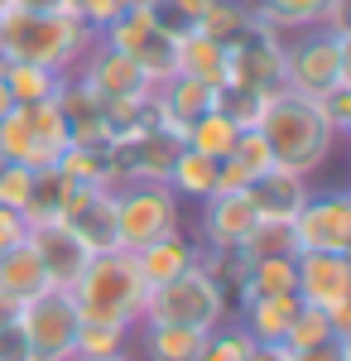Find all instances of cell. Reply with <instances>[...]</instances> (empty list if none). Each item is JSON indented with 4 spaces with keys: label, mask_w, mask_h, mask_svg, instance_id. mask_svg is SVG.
I'll return each mask as SVG.
<instances>
[{
    "label": "cell",
    "mask_w": 351,
    "mask_h": 361,
    "mask_svg": "<svg viewBox=\"0 0 351 361\" xmlns=\"http://www.w3.org/2000/svg\"><path fill=\"white\" fill-rule=\"evenodd\" d=\"M97 34L78 15H54V10H5L0 15V49L10 63H34L58 78L78 73Z\"/></svg>",
    "instance_id": "cell-1"
},
{
    "label": "cell",
    "mask_w": 351,
    "mask_h": 361,
    "mask_svg": "<svg viewBox=\"0 0 351 361\" xmlns=\"http://www.w3.org/2000/svg\"><path fill=\"white\" fill-rule=\"evenodd\" d=\"M255 130L265 135L274 164L294 169V173H308V178L337 149V135H332V126L323 121V111L313 102L294 97V92H274L270 102H265V111H260V126Z\"/></svg>",
    "instance_id": "cell-2"
},
{
    "label": "cell",
    "mask_w": 351,
    "mask_h": 361,
    "mask_svg": "<svg viewBox=\"0 0 351 361\" xmlns=\"http://www.w3.org/2000/svg\"><path fill=\"white\" fill-rule=\"evenodd\" d=\"M68 294H73L82 318H106V323H121V328H135L144 318V304H149V284H144L130 250L92 255Z\"/></svg>",
    "instance_id": "cell-3"
},
{
    "label": "cell",
    "mask_w": 351,
    "mask_h": 361,
    "mask_svg": "<svg viewBox=\"0 0 351 361\" xmlns=\"http://www.w3.org/2000/svg\"><path fill=\"white\" fill-rule=\"evenodd\" d=\"M351 82V29H298L284 39V92L318 102L327 87Z\"/></svg>",
    "instance_id": "cell-4"
},
{
    "label": "cell",
    "mask_w": 351,
    "mask_h": 361,
    "mask_svg": "<svg viewBox=\"0 0 351 361\" xmlns=\"http://www.w3.org/2000/svg\"><path fill=\"white\" fill-rule=\"evenodd\" d=\"M231 318V294L216 284L202 265L183 270L168 284L149 289V304L140 323H168V328H197V333H212Z\"/></svg>",
    "instance_id": "cell-5"
},
{
    "label": "cell",
    "mask_w": 351,
    "mask_h": 361,
    "mask_svg": "<svg viewBox=\"0 0 351 361\" xmlns=\"http://www.w3.org/2000/svg\"><path fill=\"white\" fill-rule=\"evenodd\" d=\"M97 39L111 44L116 54L135 58L140 68H144V78H149L154 87L173 78V49H178V34L159 25L154 5H125V10H121Z\"/></svg>",
    "instance_id": "cell-6"
},
{
    "label": "cell",
    "mask_w": 351,
    "mask_h": 361,
    "mask_svg": "<svg viewBox=\"0 0 351 361\" xmlns=\"http://www.w3.org/2000/svg\"><path fill=\"white\" fill-rule=\"evenodd\" d=\"M183 226V202L168 183H116V236L121 250H140Z\"/></svg>",
    "instance_id": "cell-7"
},
{
    "label": "cell",
    "mask_w": 351,
    "mask_h": 361,
    "mask_svg": "<svg viewBox=\"0 0 351 361\" xmlns=\"http://www.w3.org/2000/svg\"><path fill=\"white\" fill-rule=\"evenodd\" d=\"M15 323L29 342L34 361H73V337H78V304L68 289H44L15 308Z\"/></svg>",
    "instance_id": "cell-8"
},
{
    "label": "cell",
    "mask_w": 351,
    "mask_h": 361,
    "mask_svg": "<svg viewBox=\"0 0 351 361\" xmlns=\"http://www.w3.org/2000/svg\"><path fill=\"white\" fill-rule=\"evenodd\" d=\"M289 226H294L298 250L351 255V193L347 188H313Z\"/></svg>",
    "instance_id": "cell-9"
},
{
    "label": "cell",
    "mask_w": 351,
    "mask_h": 361,
    "mask_svg": "<svg viewBox=\"0 0 351 361\" xmlns=\"http://www.w3.org/2000/svg\"><path fill=\"white\" fill-rule=\"evenodd\" d=\"M284 39H289V34H279V29L255 20L250 34L226 49V82L255 87V92H265V97L284 92Z\"/></svg>",
    "instance_id": "cell-10"
},
{
    "label": "cell",
    "mask_w": 351,
    "mask_h": 361,
    "mask_svg": "<svg viewBox=\"0 0 351 361\" xmlns=\"http://www.w3.org/2000/svg\"><path fill=\"white\" fill-rule=\"evenodd\" d=\"M294 294H298V304H308V308L347 313L351 308V255L298 250L294 255Z\"/></svg>",
    "instance_id": "cell-11"
},
{
    "label": "cell",
    "mask_w": 351,
    "mask_h": 361,
    "mask_svg": "<svg viewBox=\"0 0 351 361\" xmlns=\"http://www.w3.org/2000/svg\"><path fill=\"white\" fill-rule=\"evenodd\" d=\"M78 78L101 102H149L154 97V82L144 78V68H140L135 58H125V54H116L111 44H92L87 49V58L78 63Z\"/></svg>",
    "instance_id": "cell-12"
},
{
    "label": "cell",
    "mask_w": 351,
    "mask_h": 361,
    "mask_svg": "<svg viewBox=\"0 0 351 361\" xmlns=\"http://www.w3.org/2000/svg\"><path fill=\"white\" fill-rule=\"evenodd\" d=\"M178 149L183 145L173 135H164V130H135V135L106 145L116 183H164L173 159H178Z\"/></svg>",
    "instance_id": "cell-13"
},
{
    "label": "cell",
    "mask_w": 351,
    "mask_h": 361,
    "mask_svg": "<svg viewBox=\"0 0 351 361\" xmlns=\"http://www.w3.org/2000/svg\"><path fill=\"white\" fill-rule=\"evenodd\" d=\"M58 222L78 236L92 255L101 250H121V236H116V188H78L63 202V217Z\"/></svg>",
    "instance_id": "cell-14"
},
{
    "label": "cell",
    "mask_w": 351,
    "mask_h": 361,
    "mask_svg": "<svg viewBox=\"0 0 351 361\" xmlns=\"http://www.w3.org/2000/svg\"><path fill=\"white\" fill-rule=\"evenodd\" d=\"M25 241L34 246V255H39L49 289H73L78 275L87 270V260H92V250L82 246V241L58 222V217H54V222H29Z\"/></svg>",
    "instance_id": "cell-15"
},
{
    "label": "cell",
    "mask_w": 351,
    "mask_h": 361,
    "mask_svg": "<svg viewBox=\"0 0 351 361\" xmlns=\"http://www.w3.org/2000/svg\"><path fill=\"white\" fill-rule=\"evenodd\" d=\"M260 222L250 193H212L207 202H197V246H241L250 236V226Z\"/></svg>",
    "instance_id": "cell-16"
},
{
    "label": "cell",
    "mask_w": 351,
    "mask_h": 361,
    "mask_svg": "<svg viewBox=\"0 0 351 361\" xmlns=\"http://www.w3.org/2000/svg\"><path fill=\"white\" fill-rule=\"evenodd\" d=\"M212 102H216L212 87L192 82V78H168V82L154 87V97H149V116H154V126H159L164 135H173L178 145H183L188 126L202 111H212Z\"/></svg>",
    "instance_id": "cell-17"
},
{
    "label": "cell",
    "mask_w": 351,
    "mask_h": 361,
    "mask_svg": "<svg viewBox=\"0 0 351 361\" xmlns=\"http://www.w3.org/2000/svg\"><path fill=\"white\" fill-rule=\"evenodd\" d=\"M250 15L260 25L279 29V34H298V29H347V0H245Z\"/></svg>",
    "instance_id": "cell-18"
},
{
    "label": "cell",
    "mask_w": 351,
    "mask_h": 361,
    "mask_svg": "<svg viewBox=\"0 0 351 361\" xmlns=\"http://www.w3.org/2000/svg\"><path fill=\"white\" fill-rule=\"evenodd\" d=\"M245 193H250V202H255L260 222H294V212L308 202V193H313V178L274 164L270 173H260Z\"/></svg>",
    "instance_id": "cell-19"
},
{
    "label": "cell",
    "mask_w": 351,
    "mask_h": 361,
    "mask_svg": "<svg viewBox=\"0 0 351 361\" xmlns=\"http://www.w3.org/2000/svg\"><path fill=\"white\" fill-rule=\"evenodd\" d=\"M197 241H192L188 231L178 226V231H168V236H159V241H149V246L130 250L140 265V275H144V284L154 289V284H168V279H178L183 270H192L197 265Z\"/></svg>",
    "instance_id": "cell-20"
},
{
    "label": "cell",
    "mask_w": 351,
    "mask_h": 361,
    "mask_svg": "<svg viewBox=\"0 0 351 361\" xmlns=\"http://www.w3.org/2000/svg\"><path fill=\"white\" fill-rule=\"evenodd\" d=\"M173 78H192V82L202 87H226V49L212 44L207 34H178V49H173Z\"/></svg>",
    "instance_id": "cell-21"
},
{
    "label": "cell",
    "mask_w": 351,
    "mask_h": 361,
    "mask_svg": "<svg viewBox=\"0 0 351 361\" xmlns=\"http://www.w3.org/2000/svg\"><path fill=\"white\" fill-rule=\"evenodd\" d=\"M298 313V294H255V299H241V323L250 342H284L289 323Z\"/></svg>",
    "instance_id": "cell-22"
},
{
    "label": "cell",
    "mask_w": 351,
    "mask_h": 361,
    "mask_svg": "<svg viewBox=\"0 0 351 361\" xmlns=\"http://www.w3.org/2000/svg\"><path fill=\"white\" fill-rule=\"evenodd\" d=\"M49 279H44V265L29 241H15L10 250H0V294H10L15 304H25L34 294H44Z\"/></svg>",
    "instance_id": "cell-23"
},
{
    "label": "cell",
    "mask_w": 351,
    "mask_h": 361,
    "mask_svg": "<svg viewBox=\"0 0 351 361\" xmlns=\"http://www.w3.org/2000/svg\"><path fill=\"white\" fill-rule=\"evenodd\" d=\"M140 328V357L144 361H197L202 337L197 328H168V323H135Z\"/></svg>",
    "instance_id": "cell-24"
},
{
    "label": "cell",
    "mask_w": 351,
    "mask_h": 361,
    "mask_svg": "<svg viewBox=\"0 0 351 361\" xmlns=\"http://www.w3.org/2000/svg\"><path fill=\"white\" fill-rule=\"evenodd\" d=\"M164 183H168V193L178 202H207L216 193V159H207V154H197V149L183 145Z\"/></svg>",
    "instance_id": "cell-25"
},
{
    "label": "cell",
    "mask_w": 351,
    "mask_h": 361,
    "mask_svg": "<svg viewBox=\"0 0 351 361\" xmlns=\"http://www.w3.org/2000/svg\"><path fill=\"white\" fill-rule=\"evenodd\" d=\"M250 25H255V15H250V5H245V0H207L192 29H197V34H207L212 44H221V49H231L236 39L250 34Z\"/></svg>",
    "instance_id": "cell-26"
},
{
    "label": "cell",
    "mask_w": 351,
    "mask_h": 361,
    "mask_svg": "<svg viewBox=\"0 0 351 361\" xmlns=\"http://www.w3.org/2000/svg\"><path fill=\"white\" fill-rule=\"evenodd\" d=\"M135 328H121L106 318H82L78 313V337H73V361H97V357H116L130 347Z\"/></svg>",
    "instance_id": "cell-27"
},
{
    "label": "cell",
    "mask_w": 351,
    "mask_h": 361,
    "mask_svg": "<svg viewBox=\"0 0 351 361\" xmlns=\"http://www.w3.org/2000/svg\"><path fill=\"white\" fill-rule=\"evenodd\" d=\"M0 82H5V92H10L15 106H39V102H54L58 97L63 78L49 73V68H34V63H5Z\"/></svg>",
    "instance_id": "cell-28"
},
{
    "label": "cell",
    "mask_w": 351,
    "mask_h": 361,
    "mask_svg": "<svg viewBox=\"0 0 351 361\" xmlns=\"http://www.w3.org/2000/svg\"><path fill=\"white\" fill-rule=\"evenodd\" d=\"M236 140H241V130H236V126H231V121H226V116H221V111L212 106V111H202V116H197V121L188 126V135H183V145L221 164V159H226V154L236 149Z\"/></svg>",
    "instance_id": "cell-29"
},
{
    "label": "cell",
    "mask_w": 351,
    "mask_h": 361,
    "mask_svg": "<svg viewBox=\"0 0 351 361\" xmlns=\"http://www.w3.org/2000/svg\"><path fill=\"white\" fill-rule=\"evenodd\" d=\"M58 169L78 183V188H116V169H111L106 149H92V145H68Z\"/></svg>",
    "instance_id": "cell-30"
},
{
    "label": "cell",
    "mask_w": 351,
    "mask_h": 361,
    "mask_svg": "<svg viewBox=\"0 0 351 361\" xmlns=\"http://www.w3.org/2000/svg\"><path fill=\"white\" fill-rule=\"evenodd\" d=\"M73 193V178L63 169H34V193H29V207H25V222H54L63 217V202Z\"/></svg>",
    "instance_id": "cell-31"
},
{
    "label": "cell",
    "mask_w": 351,
    "mask_h": 361,
    "mask_svg": "<svg viewBox=\"0 0 351 361\" xmlns=\"http://www.w3.org/2000/svg\"><path fill=\"white\" fill-rule=\"evenodd\" d=\"M197 265L226 289V294H245V279H250V255L241 246H202L197 250Z\"/></svg>",
    "instance_id": "cell-32"
},
{
    "label": "cell",
    "mask_w": 351,
    "mask_h": 361,
    "mask_svg": "<svg viewBox=\"0 0 351 361\" xmlns=\"http://www.w3.org/2000/svg\"><path fill=\"white\" fill-rule=\"evenodd\" d=\"M265 92H255V87H236V82H226V87H216V111L226 116L236 130H255L260 126V111H265Z\"/></svg>",
    "instance_id": "cell-33"
},
{
    "label": "cell",
    "mask_w": 351,
    "mask_h": 361,
    "mask_svg": "<svg viewBox=\"0 0 351 361\" xmlns=\"http://www.w3.org/2000/svg\"><path fill=\"white\" fill-rule=\"evenodd\" d=\"M255 294H294V255H260L250 260V279H245L241 299Z\"/></svg>",
    "instance_id": "cell-34"
},
{
    "label": "cell",
    "mask_w": 351,
    "mask_h": 361,
    "mask_svg": "<svg viewBox=\"0 0 351 361\" xmlns=\"http://www.w3.org/2000/svg\"><path fill=\"white\" fill-rule=\"evenodd\" d=\"M327 337H342V333H337V323L327 318L323 308L298 304L294 323H289V333H284V347H289V352H303V347H318V342H327Z\"/></svg>",
    "instance_id": "cell-35"
},
{
    "label": "cell",
    "mask_w": 351,
    "mask_h": 361,
    "mask_svg": "<svg viewBox=\"0 0 351 361\" xmlns=\"http://www.w3.org/2000/svg\"><path fill=\"white\" fill-rule=\"evenodd\" d=\"M241 250L250 255V260H260V255H298L294 226L289 222H255L250 236L241 241Z\"/></svg>",
    "instance_id": "cell-36"
},
{
    "label": "cell",
    "mask_w": 351,
    "mask_h": 361,
    "mask_svg": "<svg viewBox=\"0 0 351 361\" xmlns=\"http://www.w3.org/2000/svg\"><path fill=\"white\" fill-rule=\"evenodd\" d=\"M245 352H250V337H245L241 323H221V328H212V333L202 337V352H197V361H245Z\"/></svg>",
    "instance_id": "cell-37"
},
{
    "label": "cell",
    "mask_w": 351,
    "mask_h": 361,
    "mask_svg": "<svg viewBox=\"0 0 351 361\" xmlns=\"http://www.w3.org/2000/svg\"><path fill=\"white\" fill-rule=\"evenodd\" d=\"M226 159H231V164L241 169V173L250 178V183H255L260 173H270V169H274V154H270V145H265V135H260V130H241L236 149H231Z\"/></svg>",
    "instance_id": "cell-38"
},
{
    "label": "cell",
    "mask_w": 351,
    "mask_h": 361,
    "mask_svg": "<svg viewBox=\"0 0 351 361\" xmlns=\"http://www.w3.org/2000/svg\"><path fill=\"white\" fill-rule=\"evenodd\" d=\"M29 193H34V169L29 164H0V207L25 212Z\"/></svg>",
    "instance_id": "cell-39"
},
{
    "label": "cell",
    "mask_w": 351,
    "mask_h": 361,
    "mask_svg": "<svg viewBox=\"0 0 351 361\" xmlns=\"http://www.w3.org/2000/svg\"><path fill=\"white\" fill-rule=\"evenodd\" d=\"M318 111H323V121L332 126V135L342 140L351 130V82H342V87H327L323 97L313 102Z\"/></svg>",
    "instance_id": "cell-40"
},
{
    "label": "cell",
    "mask_w": 351,
    "mask_h": 361,
    "mask_svg": "<svg viewBox=\"0 0 351 361\" xmlns=\"http://www.w3.org/2000/svg\"><path fill=\"white\" fill-rule=\"evenodd\" d=\"M73 5H78V20L92 29V34H101V29L125 10V0H73Z\"/></svg>",
    "instance_id": "cell-41"
},
{
    "label": "cell",
    "mask_w": 351,
    "mask_h": 361,
    "mask_svg": "<svg viewBox=\"0 0 351 361\" xmlns=\"http://www.w3.org/2000/svg\"><path fill=\"white\" fill-rule=\"evenodd\" d=\"M289 361H351V337H327L318 347L289 352Z\"/></svg>",
    "instance_id": "cell-42"
},
{
    "label": "cell",
    "mask_w": 351,
    "mask_h": 361,
    "mask_svg": "<svg viewBox=\"0 0 351 361\" xmlns=\"http://www.w3.org/2000/svg\"><path fill=\"white\" fill-rule=\"evenodd\" d=\"M0 361H34L29 342L20 333V323H0Z\"/></svg>",
    "instance_id": "cell-43"
},
{
    "label": "cell",
    "mask_w": 351,
    "mask_h": 361,
    "mask_svg": "<svg viewBox=\"0 0 351 361\" xmlns=\"http://www.w3.org/2000/svg\"><path fill=\"white\" fill-rule=\"evenodd\" d=\"M25 231H29L25 212H10V207H0V250H10L15 241H25Z\"/></svg>",
    "instance_id": "cell-44"
},
{
    "label": "cell",
    "mask_w": 351,
    "mask_h": 361,
    "mask_svg": "<svg viewBox=\"0 0 351 361\" xmlns=\"http://www.w3.org/2000/svg\"><path fill=\"white\" fill-rule=\"evenodd\" d=\"M245 361H289V347L284 342H250Z\"/></svg>",
    "instance_id": "cell-45"
},
{
    "label": "cell",
    "mask_w": 351,
    "mask_h": 361,
    "mask_svg": "<svg viewBox=\"0 0 351 361\" xmlns=\"http://www.w3.org/2000/svg\"><path fill=\"white\" fill-rule=\"evenodd\" d=\"M15 10H54V15H78L73 0H15Z\"/></svg>",
    "instance_id": "cell-46"
},
{
    "label": "cell",
    "mask_w": 351,
    "mask_h": 361,
    "mask_svg": "<svg viewBox=\"0 0 351 361\" xmlns=\"http://www.w3.org/2000/svg\"><path fill=\"white\" fill-rule=\"evenodd\" d=\"M15 299H10V294H0V323H15Z\"/></svg>",
    "instance_id": "cell-47"
},
{
    "label": "cell",
    "mask_w": 351,
    "mask_h": 361,
    "mask_svg": "<svg viewBox=\"0 0 351 361\" xmlns=\"http://www.w3.org/2000/svg\"><path fill=\"white\" fill-rule=\"evenodd\" d=\"M15 102H10V92H5V82H0V121H5V111H10Z\"/></svg>",
    "instance_id": "cell-48"
},
{
    "label": "cell",
    "mask_w": 351,
    "mask_h": 361,
    "mask_svg": "<svg viewBox=\"0 0 351 361\" xmlns=\"http://www.w3.org/2000/svg\"><path fill=\"white\" fill-rule=\"evenodd\" d=\"M97 361H135L130 352H116V357H97Z\"/></svg>",
    "instance_id": "cell-49"
},
{
    "label": "cell",
    "mask_w": 351,
    "mask_h": 361,
    "mask_svg": "<svg viewBox=\"0 0 351 361\" xmlns=\"http://www.w3.org/2000/svg\"><path fill=\"white\" fill-rule=\"evenodd\" d=\"M5 10H15V0H0V15H5Z\"/></svg>",
    "instance_id": "cell-50"
},
{
    "label": "cell",
    "mask_w": 351,
    "mask_h": 361,
    "mask_svg": "<svg viewBox=\"0 0 351 361\" xmlns=\"http://www.w3.org/2000/svg\"><path fill=\"white\" fill-rule=\"evenodd\" d=\"M125 5H159V0H125Z\"/></svg>",
    "instance_id": "cell-51"
},
{
    "label": "cell",
    "mask_w": 351,
    "mask_h": 361,
    "mask_svg": "<svg viewBox=\"0 0 351 361\" xmlns=\"http://www.w3.org/2000/svg\"><path fill=\"white\" fill-rule=\"evenodd\" d=\"M0 164H5V159H0Z\"/></svg>",
    "instance_id": "cell-52"
}]
</instances>
